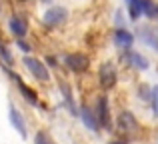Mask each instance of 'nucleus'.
<instances>
[{
  "label": "nucleus",
  "mask_w": 158,
  "mask_h": 144,
  "mask_svg": "<svg viewBox=\"0 0 158 144\" xmlns=\"http://www.w3.org/2000/svg\"><path fill=\"white\" fill-rule=\"evenodd\" d=\"M64 20H66V10L64 8H58V6L46 10V14H44V24L46 26H58Z\"/></svg>",
  "instance_id": "39448f33"
},
{
  "label": "nucleus",
  "mask_w": 158,
  "mask_h": 144,
  "mask_svg": "<svg viewBox=\"0 0 158 144\" xmlns=\"http://www.w3.org/2000/svg\"><path fill=\"white\" fill-rule=\"evenodd\" d=\"M128 58H130L132 66L138 68V70H146L148 68V60L144 58L142 54H138V52H128Z\"/></svg>",
  "instance_id": "f8f14e48"
},
{
  "label": "nucleus",
  "mask_w": 158,
  "mask_h": 144,
  "mask_svg": "<svg viewBox=\"0 0 158 144\" xmlns=\"http://www.w3.org/2000/svg\"><path fill=\"white\" fill-rule=\"evenodd\" d=\"M150 100H152V108H154V114L158 116V86L150 90Z\"/></svg>",
  "instance_id": "f3484780"
},
{
  "label": "nucleus",
  "mask_w": 158,
  "mask_h": 144,
  "mask_svg": "<svg viewBox=\"0 0 158 144\" xmlns=\"http://www.w3.org/2000/svg\"><path fill=\"white\" fill-rule=\"evenodd\" d=\"M118 126L122 130H136L138 128V122H136V118L132 116V112H122L120 114V118H118Z\"/></svg>",
  "instance_id": "9d476101"
},
{
  "label": "nucleus",
  "mask_w": 158,
  "mask_h": 144,
  "mask_svg": "<svg viewBox=\"0 0 158 144\" xmlns=\"http://www.w3.org/2000/svg\"><path fill=\"white\" fill-rule=\"evenodd\" d=\"M18 46L22 48L24 52H28V50H30V46H28V44H24V42H22V38H18Z\"/></svg>",
  "instance_id": "6ab92c4d"
},
{
  "label": "nucleus",
  "mask_w": 158,
  "mask_h": 144,
  "mask_svg": "<svg viewBox=\"0 0 158 144\" xmlns=\"http://www.w3.org/2000/svg\"><path fill=\"white\" fill-rule=\"evenodd\" d=\"M60 92H62V96H64L66 104L70 106V110H72V114H76V108H74V102H72V92H70V86L62 82V84H60Z\"/></svg>",
  "instance_id": "4468645a"
},
{
  "label": "nucleus",
  "mask_w": 158,
  "mask_h": 144,
  "mask_svg": "<svg viewBox=\"0 0 158 144\" xmlns=\"http://www.w3.org/2000/svg\"><path fill=\"white\" fill-rule=\"evenodd\" d=\"M80 118L84 120V124H86V128H90V130H100V124H98V118H96V114H94V110H90L88 106H82L80 108Z\"/></svg>",
  "instance_id": "0eeeda50"
},
{
  "label": "nucleus",
  "mask_w": 158,
  "mask_h": 144,
  "mask_svg": "<svg viewBox=\"0 0 158 144\" xmlns=\"http://www.w3.org/2000/svg\"><path fill=\"white\" fill-rule=\"evenodd\" d=\"M156 14H158V6H156Z\"/></svg>",
  "instance_id": "412c9836"
},
{
  "label": "nucleus",
  "mask_w": 158,
  "mask_h": 144,
  "mask_svg": "<svg viewBox=\"0 0 158 144\" xmlns=\"http://www.w3.org/2000/svg\"><path fill=\"white\" fill-rule=\"evenodd\" d=\"M64 64L74 72H84L86 68H88L90 60H88V56L82 54V52H72V54L64 56Z\"/></svg>",
  "instance_id": "f03ea898"
},
{
  "label": "nucleus",
  "mask_w": 158,
  "mask_h": 144,
  "mask_svg": "<svg viewBox=\"0 0 158 144\" xmlns=\"http://www.w3.org/2000/svg\"><path fill=\"white\" fill-rule=\"evenodd\" d=\"M128 6V14H130L132 20H138L142 16V6H140V0H126Z\"/></svg>",
  "instance_id": "ddd939ff"
},
{
  "label": "nucleus",
  "mask_w": 158,
  "mask_h": 144,
  "mask_svg": "<svg viewBox=\"0 0 158 144\" xmlns=\"http://www.w3.org/2000/svg\"><path fill=\"white\" fill-rule=\"evenodd\" d=\"M0 56H2V58L8 62V66H12V56H10V52L6 50V46H4L2 40H0Z\"/></svg>",
  "instance_id": "dca6fc26"
},
{
  "label": "nucleus",
  "mask_w": 158,
  "mask_h": 144,
  "mask_svg": "<svg viewBox=\"0 0 158 144\" xmlns=\"http://www.w3.org/2000/svg\"><path fill=\"white\" fill-rule=\"evenodd\" d=\"M114 42L118 44L120 48L128 50V48L132 46V42H134V36H132V32H128V30H124V28H120V30L114 32Z\"/></svg>",
  "instance_id": "1a4fd4ad"
},
{
  "label": "nucleus",
  "mask_w": 158,
  "mask_h": 144,
  "mask_svg": "<svg viewBox=\"0 0 158 144\" xmlns=\"http://www.w3.org/2000/svg\"><path fill=\"white\" fill-rule=\"evenodd\" d=\"M110 108H108V98L106 96H100L96 102V110H94V114H96L98 118V124L102 126V128H108L110 126Z\"/></svg>",
  "instance_id": "7ed1b4c3"
},
{
  "label": "nucleus",
  "mask_w": 158,
  "mask_h": 144,
  "mask_svg": "<svg viewBox=\"0 0 158 144\" xmlns=\"http://www.w3.org/2000/svg\"><path fill=\"white\" fill-rule=\"evenodd\" d=\"M24 64H26V68L32 72V76H34L36 80H40V82H48V80H50V74H48L46 64H42L38 58L26 56V58H24Z\"/></svg>",
  "instance_id": "f257e3e1"
},
{
  "label": "nucleus",
  "mask_w": 158,
  "mask_h": 144,
  "mask_svg": "<svg viewBox=\"0 0 158 144\" xmlns=\"http://www.w3.org/2000/svg\"><path fill=\"white\" fill-rule=\"evenodd\" d=\"M10 32L16 36V38H24L26 36V32H28V24H26V20L24 18H20V16H12L10 18Z\"/></svg>",
  "instance_id": "6e6552de"
},
{
  "label": "nucleus",
  "mask_w": 158,
  "mask_h": 144,
  "mask_svg": "<svg viewBox=\"0 0 158 144\" xmlns=\"http://www.w3.org/2000/svg\"><path fill=\"white\" fill-rule=\"evenodd\" d=\"M108 144H124V142H118V140H114V142H108Z\"/></svg>",
  "instance_id": "aec40b11"
},
{
  "label": "nucleus",
  "mask_w": 158,
  "mask_h": 144,
  "mask_svg": "<svg viewBox=\"0 0 158 144\" xmlns=\"http://www.w3.org/2000/svg\"><path fill=\"white\" fill-rule=\"evenodd\" d=\"M14 80H16V84H18V88H20V92L24 94V98H26L28 102H32V104H38V98H36V92L34 90H30L26 84H24L22 80H20L18 76H14Z\"/></svg>",
  "instance_id": "9b49d317"
},
{
  "label": "nucleus",
  "mask_w": 158,
  "mask_h": 144,
  "mask_svg": "<svg viewBox=\"0 0 158 144\" xmlns=\"http://www.w3.org/2000/svg\"><path fill=\"white\" fill-rule=\"evenodd\" d=\"M140 6H142V12H144L146 16L154 18V14H156V6H152L150 0H140Z\"/></svg>",
  "instance_id": "2eb2a0df"
},
{
  "label": "nucleus",
  "mask_w": 158,
  "mask_h": 144,
  "mask_svg": "<svg viewBox=\"0 0 158 144\" xmlns=\"http://www.w3.org/2000/svg\"><path fill=\"white\" fill-rule=\"evenodd\" d=\"M34 144H50V140L46 138V134H44V132H38V134H36V138H34Z\"/></svg>",
  "instance_id": "a211bd4d"
},
{
  "label": "nucleus",
  "mask_w": 158,
  "mask_h": 144,
  "mask_svg": "<svg viewBox=\"0 0 158 144\" xmlns=\"http://www.w3.org/2000/svg\"><path fill=\"white\" fill-rule=\"evenodd\" d=\"M98 78H100V84L104 86V88H112V86L116 84V68L112 66L110 62H104L100 66Z\"/></svg>",
  "instance_id": "20e7f679"
},
{
  "label": "nucleus",
  "mask_w": 158,
  "mask_h": 144,
  "mask_svg": "<svg viewBox=\"0 0 158 144\" xmlns=\"http://www.w3.org/2000/svg\"><path fill=\"white\" fill-rule=\"evenodd\" d=\"M8 118H10V124L16 128V132H18L22 138H26L28 134H26V124H24V118H22V114H20L14 106H10V110H8Z\"/></svg>",
  "instance_id": "423d86ee"
}]
</instances>
